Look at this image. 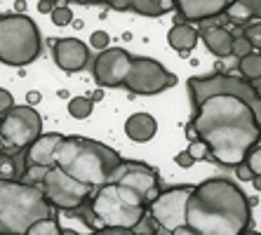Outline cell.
<instances>
[{
	"label": "cell",
	"instance_id": "7dc6e473",
	"mask_svg": "<svg viewBox=\"0 0 261 235\" xmlns=\"http://www.w3.org/2000/svg\"><path fill=\"white\" fill-rule=\"evenodd\" d=\"M0 146H3V144H0Z\"/></svg>",
	"mask_w": 261,
	"mask_h": 235
},
{
	"label": "cell",
	"instance_id": "4316f807",
	"mask_svg": "<svg viewBox=\"0 0 261 235\" xmlns=\"http://www.w3.org/2000/svg\"><path fill=\"white\" fill-rule=\"evenodd\" d=\"M78 5H103L111 7L116 12H129V3L132 0H75Z\"/></svg>",
	"mask_w": 261,
	"mask_h": 235
},
{
	"label": "cell",
	"instance_id": "8992f818",
	"mask_svg": "<svg viewBox=\"0 0 261 235\" xmlns=\"http://www.w3.org/2000/svg\"><path fill=\"white\" fill-rule=\"evenodd\" d=\"M40 29L26 14H0V64L29 66L40 57Z\"/></svg>",
	"mask_w": 261,
	"mask_h": 235
},
{
	"label": "cell",
	"instance_id": "d590c367",
	"mask_svg": "<svg viewBox=\"0 0 261 235\" xmlns=\"http://www.w3.org/2000/svg\"><path fill=\"white\" fill-rule=\"evenodd\" d=\"M249 106H252V113H254V120L256 125L261 127V94H256L252 101H249Z\"/></svg>",
	"mask_w": 261,
	"mask_h": 235
},
{
	"label": "cell",
	"instance_id": "8d00e7d4",
	"mask_svg": "<svg viewBox=\"0 0 261 235\" xmlns=\"http://www.w3.org/2000/svg\"><path fill=\"white\" fill-rule=\"evenodd\" d=\"M90 235H125L122 228H92Z\"/></svg>",
	"mask_w": 261,
	"mask_h": 235
},
{
	"label": "cell",
	"instance_id": "603a6c76",
	"mask_svg": "<svg viewBox=\"0 0 261 235\" xmlns=\"http://www.w3.org/2000/svg\"><path fill=\"white\" fill-rule=\"evenodd\" d=\"M238 73H240V78L249 80V83L261 80V55L256 49L238 59Z\"/></svg>",
	"mask_w": 261,
	"mask_h": 235
},
{
	"label": "cell",
	"instance_id": "6da1fadb",
	"mask_svg": "<svg viewBox=\"0 0 261 235\" xmlns=\"http://www.w3.org/2000/svg\"><path fill=\"white\" fill-rule=\"evenodd\" d=\"M186 137L202 139L210 158L221 167H236L249 148L261 139L252 106L233 94H212L193 106V118L186 125Z\"/></svg>",
	"mask_w": 261,
	"mask_h": 235
},
{
	"label": "cell",
	"instance_id": "1f68e13d",
	"mask_svg": "<svg viewBox=\"0 0 261 235\" xmlns=\"http://www.w3.org/2000/svg\"><path fill=\"white\" fill-rule=\"evenodd\" d=\"M109 45H111V38H109V33H106V31H94V33L90 36V47L99 49V52H101V49H106Z\"/></svg>",
	"mask_w": 261,
	"mask_h": 235
},
{
	"label": "cell",
	"instance_id": "30bf717a",
	"mask_svg": "<svg viewBox=\"0 0 261 235\" xmlns=\"http://www.w3.org/2000/svg\"><path fill=\"white\" fill-rule=\"evenodd\" d=\"M174 85L176 75L172 71H167L160 61L148 59V57H132V66L125 75L122 87L129 90L132 94L151 97V94H160V92L170 90Z\"/></svg>",
	"mask_w": 261,
	"mask_h": 235
},
{
	"label": "cell",
	"instance_id": "60d3db41",
	"mask_svg": "<svg viewBox=\"0 0 261 235\" xmlns=\"http://www.w3.org/2000/svg\"><path fill=\"white\" fill-rule=\"evenodd\" d=\"M252 186H254L256 191H261V176H254V179H252Z\"/></svg>",
	"mask_w": 261,
	"mask_h": 235
},
{
	"label": "cell",
	"instance_id": "f546056e",
	"mask_svg": "<svg viewBox=\"0 0 261 235\" xmlns=\"http://www.w3.org/2000/svg\"><path fill=\"white\" fill-rule=\"evenodd\" d=\"M186 151L191 153V158H193L195 163H198V160H205V158H210V148H207V144L202 141V139H193Z\"/></svg>",
	"mask_w": 261,
	"mask_h": 235
},
{
	"label": "cell",
	"instance_id": "7402d4cb",
	"mask_svg": "<svg viewBox=\"0 0 261 235\" xmlns=\"http://www.w3.org/2000/svg\"><path fill=\"white\" fill-rule=\"evenodd\" d=\"M174 10V0H132L129 12L141 17H163Z\"/></svg>",
	"mask_w": 261,
	"mask_h": 235
},
{
	"label": "cell",
	"instance_id": "277c9868",
	"mask_svg": "<svg viewBox=\"0 0 261 235\" xmlns=\"http://www.w3.org/2000/svg\"><path fill=\"white\" fill-rule=\"evenodd\" d=\"M122 158L111 146L87 137H64L57 153V165L73 179L83 181L92 188H99L109 181L111 172L118 167Z\"/></svg>",
	"mask_w": 261,
	"mask_h": 235
},
{
	"label": "cell",
	"instance_id": "3957f363",
	"mask_svg": "<svg viewBox=\"0 0 261 235\" xmlns=\"http://www.w3.org/2000/svg\"><path fill=\"white\" fill-rule=\"evenodd\" d=\"M75 212L85 219L90 228L97 223V228L132 230L148 214V200H144L132 188L106 181L103 186L94 188L92 198Z\"/></svg>",
	"mask_w": 261,
	"mask_h": 235
},
{
	"label": "cell",
	"instance_id": "d4e9b609",
	"mask_svg": "<svg viewBox=\"0 0 261 235\" xmlns=\"http://www.w3.org/2000/svg\"><path fill=\"white\" fill-rule=\"evenodd\" d=\"M24 235H64V228L59 226V221L55 217H45L33 223Z\"/></svg>",
	"mask_w": 261,
	"mask_h": 235
},
{
	"label": "cell",
	"instance_id": "44dd1931",
	"mask_svg": "<svg viewBox=\"0 0 261 235\" xmlns=\"http://www.w3.org/2000/svg\"><path fill=\"white\" fill-rule=\"evenodd\" d=\"M24 153H10L0 148V179H24Z\"/></svg>",
	"mask_w": 261,
	"mask_h": 235
},
{
	"label": "cell",
	"instance_id": "ffe728a7",
	"mask_svg": "<svg viewBox=\"0 0 261 235\" xmlns=\"http://www.w3.org/2000/svg\"><path fill=\"white\" fill-rule=\"evenodd\" d=\"M125 134L137 144H146L158 134V120L151 113H132L125 120Z\"/></svg>",
	"mask_w": 261,
	"mask_h": 235
},
{
	"label": "cell",
	"instance_id": "e575fe53",
	"mask_svg": "<svg viewBox=\"0 0 261 235\" xmlns=\"http://www.w3.org/2000/svg\"><path fill=\"white\" fill-rule=\"evenodd\" d=\"M174 163L179 165L181 169H191V167L195 165V160L191 158V153H189V151H181V153H176V155H174Z\"/></svg>",
	"mask_w": 261,
	"mask_h": 235
},
{
	"label": "cell",
	"instance_id": "83f0119b",
	"mask_svg": "<svg viewBox=\"0 0 261 235\" xmlns=\"http://www.w3.org/2000/svg\"><path fill=\"white\" fill-rule=\"evenodd\" d=\"M243 36L252 42L254 49H261V21H252V24L243 26Z\"/></svg>",
	"mask_w": 261,
	"mask_h": 235
},
{
	"label": "cell",
	"instance_id": "5bb4252c",
	"mask_svg": "<svg viewBox=\"0 0 261 235\" xmlns=\"http://www.w3.org/2000/svg\"><path fill=\"white\" fill-rule=\"evenodd\" d=\"M64 141V134L59 132H43L38 139H33L24 151V167H26V176L40 174L47 167L57 165V153H59V146Z\"/></svg>",
	"mask_w": 261,
	"mask_h": 235
},
{
	"label": "cell",
	"instance_id": "9c48e42d",
	"mask_svg": "<svg viewBox=\"0 0 261 235\" xmlns=\"http://www.w3.org/2000/svg\"><path fill=\"white\" fill-rule=\"evenodd\" d=\"M191 94V106H198L202 99L212 97V94H233V97H240L245 101H252V99L259 94V90L254 87V83L240 78V75H228V73H212V75H195L189 78L186 83Z\"/></svg>",
	"mask_w": 261,
	"mask_h": 235
},
{
	"label": "cell",
	"instance_id": "484cf974",
	"mask_svg": "<svg viewBox=\"0 0 261 235\" xmlns=\"http://www.w3.org/2000/svg\"><path fill=\"white\" fill-rule=\"evenodd\" d=\"M49 19H52V24L55 26H71L73 24V12L68 5H55V10L49 12Z\"/></svg>",
	"mask_w": 261,
	"mask_h": 235
},
{
	"label": "cell",
	"instance_id": "7c38bea8",
	"mask_svg": "<svg viewBox=\"0 0 261 235\" xmlns=\"http://www.w3.org/2000/svg\"><path fill=\"white\" fill-rule=\"evenodd\" d=\"M109 181L132 188V191H137V193L144 200H148V202H151V200L160 193V188H163L158 169H153L151 165L141 163V160H120L118 167L111 172Z\"/></svg>",
	"mask_w": 261,
	"mask_h": 235
},
{
	"label": "cell",
	"instance_id": "5b68a950",
	"mask_svg": "<svg viewBox=\"0 0 261 235\" xmlns=\"http://www.w3.org/2000/svg\"><path fill=\"white\" fill-rule=\"evenodd\" d=\"M45 217H52V205L40 186L24 179H0V235H24Z\"/></svg>",
	"mask_w": 261,
	"mask_h": 235
},
{
	"label": "cell",
	"instance_id": "d6986e66",
	"mask_svg": "<svg viewBox=\"0 0 261 235\" xmlns=\"http://www.w3.org/2000/svg\"><path fill=\"white\" fill-rule=\"evenodd\" d=\"M221 17H226V21L233 26H247L252 21H261V0H233Z\"/></svg>",
	"mask_w": 261,
	"mask_h": 235
},
{
	"label": "cell",
	"instance_id": "836d02e7",
	"mask_svg": "<svg viewBox=\"0 0 261 235\" xmlns=\"http://www.w3.org/2000/svg\"><path fill=\"white\" fill-rule=\"evenodd\" d=\"M233 169H236V176H238L240 181H252V179H254V172H252V167H249L245 160H243L240 165H236Z\"/></svg>",
	"mask_w": 261,
	"mask_h": 235
},
{
	"label": "cell",
	"instance_id": "7a4b0ae2",
	"mask_svg": "<svg viewBox=\"0 0 261 235\" xmlns=\"http://www.w3.org/2000/svg\"><path fill=\"white\" fill-rule=\"evenodd\" d=\"M249 223V198L231 179L214 176L193 186L186 205V226L198 235H240Z\"/></svg>",
	"mask_w": 261,
	"mask_h": 235
},
{
	"label": "cell",
	"instance_id": "52a82bcc",
	"mask_svg": "<svg viewBox=\"0 0 261 235\" xmlns=\"http://www.w3.org/2000/svg\"><path fill=\"white\" fill-rule=\"evenodd\" d=\"M24 181H31V184L40 186V191L45 193L52 210H61V212L80 210L92 198V193H94V188L78 179H73L59 165H52L45 172L31 176V179H24Z\"/></svg>",
	"mask_w": 261,
	"mask_h": 235
},
{
	"label": "cell",
	"instance_id": "e0dca14e",
	"mask_svg": "<svg viewBox=\"0 0 261 235\" xmlns=\"http://www.w3.org/2000/svg\"><path fill=\"white\" fill-rule=\"evenodd\" d=\"M198 33H200V40L205 42V47L210 49L214 57L224 59V57H231L233 55V38H236V33H231L226 26H219V24H210V21H205V24H202V29L198 31Z\"/></svg>",
	"mask_w": 261,
	"mask_h": 235
},
{
	"label": "cell",
	"instance_id": "f6af8a7d",
	"mask_svg": "<svg viewBox=\"0 0 261 235\" xmlns=\"http://www.w3.org/2000/svg\"><path fill=\"white\" fill-rule=\"evenodd\" d=\"M256 52H259V55H261V49H256Z\"/></svg>",
	"mask_w": 261,
	"mask_h": 235
},
{
	"label": "cell",
	"instance_id": "ab89813d",
	"mask_svg": "<svg viewBox=\"0 0 261 235\" xmlns=\"http://www.w3.org/2000/svg\"><path fill=\"white\" fill-rule=\"evenodd\" d=\"M40 101V94L38 92H29V106H33V103Z\"/></svg>",
	"mask_w": 261,
	"mask_h": 235
},
{
	"label": "cell",
	"instance_id": "7bdbcfd3",
	"mask_svg": "<svg viewBox=\"0 0 261 235\" xmlns=\"http://www.w3.org/2000/svg\"><path fill=\"white\" fill-rule=\"evenodd\" d=\"M240 235H261V233H256V230H245V233H240Z\"/></svg>",
	"mask_w": 261,
	"mask_h": 235
},
{
	"label": "cell",
	"instance_id": "ee69618b",
	"mask_svg": "<svg viewBox=\"0 0 261 235\" xmlns=\"http://www.w3.org/2000/svg\"><path fill=\"white\" fill-rule=\"evenodd\" d=\"M125 235H141V233H137V230H125Z\"/></svg>",
	"mask_w": 261,
	"mask_h": 235
},
{
	"label": "cell",
	"instance_id": "d6a6232c",
	"mask_svg": "<svg viewBox=\"0 0 261 235\" xmlns=\"http://www.w3.org/2000/svg\"><path fill=\"white\" fill-rule=\"evenodd\" d=\"M12 106H14V97L7 90H3V87H0V118H3V115H5L10 109H12Z\"/></svg>",
	"mask_w": 261,
	"mask_h": 235
},
{
	"label": "cell",
	"instance_id": "f35d334b",
	"mask_svg": "<svg viewBox=\"0 0 261 235\" xmlns=\"http://www.w3.org/2000/svg\"><path fill=\"white\" fill-rule=\"evenodd\" d=\"M167 235H198L193 228H189V226H179V228H174L172 233H167Z\"/></svg>",
	"mask_w": 261,
	"mask_h": 235
},
{
	"label": "cell",
	"instance_id": "4fadbf2b",
	"mask_svg": "<svg viewBox=\"0 0 261 235\" xmlns=\"http://www.w3.org/2000/svg\"><path fill=\"white\" fill-rule=\"evenodd\" d=\"M129 66L132 55L122 47H106L94 57V61H90L92 75L99 87H122Z\"/></svg>",
	"mask_w": 261,
	"mask_h": 235
},
{
	"label": "cell",
	"instance_id": "f1b7e54d",
	"mask_svg": "<svg viewBox=\"0 0 261 235\" xmlns=\"http://www.w3.org/2000/svg\"><path fill=\"white\" fill-rule=\"evenodd\" d=\"M249 52H254L252 42H249L243 33H236V38H233V57H238V59H240V57L249 55Z\"/></svg>",
	"mask_w": 261,
	"mask_h": 235
},
{
	"label": "cell",
	"instance_id": "ac0fdd59",
	"mask_svg": "<svg viewBox=\"0 0 261 235\" xmlns=\"http://www.w3.org/2000/svg\"><path fill=\"white\" fill-rule=\"evenodd\" d=\"M198 40H200V33L189 21H176L170 29V33H167V42H170L172 49L179 52V57H189L195 49Z\"/></svg>",
	"mask_w": 261,
	"mask_h": 235
},
{
	"label": "cell",
	"instance_id": "74e56055",
	"mask_svg": "<svg viewBox=\"0 0 261 235\" xmlns=\"http://www.w3.org/2000/svg\"><path fill=\"white\" fill-rule=\"evenodd\" d=\"M52 10H55V3H52V0H40V3H38V12H52Z\"/></svg>",
	"mask_w": 261,
	"mask_h": 235
},
{
	"label": "cell",
	"instance_id": "2e32d148",
	"mask_svg": "<svg viewBox=\"0 0 261 235\" xmlns=\"http://www.w3.org/2000/svg\"><path fill=\"white\" fill-rule=\"evenodd\" d=\"M231 3L233 0H174V10L181 21L205 24L221 17Z\"/></svg>",
	"mask_w": 261,
	"mask_h": 235
},
{
	"label": "cell",
	"instance_id": "cb8c5ba5",
	"mask_svg": "<svg viewBox=\"0 0 261 235\" xmlns=\"http://www.w3.org/2000/svg\"><path fill=\"white\" fill-rule=\"evenodd\" d=\"M92 111H94V101L90 97H73L68 101V115L75 118V120H85L90 118Z\"/></svg>",
	"mask_w": 261,
	"mask_h": 235
},
{
	"label": "cell",
	"instance_id": "9a60e30c",
	"mask_svg": "<svg viewBox=\"0 0 261 235\" xmlns=\"http://www.w3.org/2000/svg\"><path fill=\"white\" fill-rule=\"evenodd\" d=\"M52 59L61 71L78 73L90 66L92 52L90 45H85L78 38H59V40H52Z\"/></svg>",
	"mask_w": 261,
	"mask_h": 235
},
{
	"label": "cell",
	"instance_id": "4dcf8cb0",
	"mask_svg": "<svg viewBox=\"0 0 261 235\" xmlns=\"http://www.w3.org/2000/svg\"><path fill=\"white\" fill-rule=\"evenodd\" d=\"M245 163L252 167L254 176H261V146L259 144H256L254 148H249V153L245 155Z\"/></svg>",
	"mask_w": 261,
	"mask_h": 235
},
{
	"label": "cell",
	"instance_id": "bcb514c9",
	"mask_svg": "<svg viewBox=\"0 0 261 235\" xmlns=\"http://www.w3.org/2000/svg\"><path fill=\"white\" fill-rule=\"evenodd\" d=\"M0 148H3V146H0Z\"/></svg>",
	"mask_w": 261,
	"mask_h": 235
},
{
	"label": "cell",
	"instance_id": "ba28073f",
	"mask_svg": "<svg viewBox=\"0 0 261 235\" xmlns=\"http://www.w3.org/2000/svg\"><path fill=\"white\" fill-rule=\"evenodd\" d=\"M43 134V118L33 106L24 103L7 111L0 118V144L3 151L10 153H24L26 146Z\"/></svg>",
	"mask_w": 261,
	"mask_h": 235
},
{
	"label": "cell",
	"instance_id": "8fae6325",
	"mask_svg": "<svg viewBox=\"0 0 261 235\" xmlns=\"http://www.w3.org/2000/svg\"><path fill=\"white\" fill-rule=\"evenodd\" d=\"M193 186L179 184V186L160 188V193L148 202V214L155 219L160 230L172 233L179 226H186V205H189Z\"/></svg>",
	"mask_w": 261,
	"mask_h": 235
},
{
	"label": "cell",
	"instance_id": "b9f144b4",
	"mask_svg": "<svg viewBox=\"0 0 261 235\" xmlns=\"http://www.w3.org/2000/svg\"><path fill=\"white\" fill-rule=\"evenodd\" d=\"M55 5H68V3H75V0H52Z\"/></svg>",
	"mask_w": 261,
	"mask_h": 235
}]
</instances>
